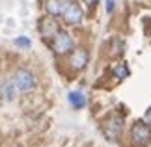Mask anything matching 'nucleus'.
I'll return each instance as SVG.
<instances>
[{"mask_svg": "<svg viewBox=\"0 0 151 147\" xmlns=\"http://www.w3.org/2000/svg\"><path fill=\"white\" fill-rule=\"evenodd\" d=\"M50 47H52V50H54L56 54H69V52L73 50L75 43H73V37L69 36L67 32H62L60 30L54 36V39H52Z\"/></svg>", "mask_w": 151, "mask_h": 147, "instance_id": "20e7f679", "label": "nucleus"}, {"mask_svg": "<svg viewBox=\"0 0 151 147\" xmlns=\"http://www.w3.org/2000/svg\"><path fill=\"white\" fill-rule=\"evenodd\" d=\"M112 73H114V76L116 78H127L129 76V69H127V65L125 63H116V65L112 67Z\"/></svg>", "mask_w": 151, "mask_h": 147, "instance_id": "9b49d317", "label": "nucleus"}, {"mask_svg": "<svg viewBox=\"0 0 151 147\" xmlns=\"http://www.w3.org/2000/svg\"><path fill=\"white\" fill-rule=\"evenodd\" d=\"M131 140L136 147H144L151 140V128L146 121H136L131 128Z\"/></svg>", "mask_w": 151, "mask_h": 147, "instance_id": "7ed1b4c3", "label": "nucleus"}, {"mask_svg": "<svg viewBox=\"0 0 151 147\" xmlns=\"http://www.w3.org/2000/svg\"><path fill=\"white\" fill-rule=\"evenodd\" d=\"M62 17H63V22H65V24H69V26H77L78 22L82 21L84 11H82V8H80L77 2H67L65 8H63Z\"/></svg>", "mask_w": 151, "mask_h": 147, "instance_id": "39448f33", "label": "nucleus"}, {"mask_svg": "<svg viewBox=\"0 0 151 147\" xmlns=\"http://www.w3.org/2000/svg\"><path fill=\"white\" fill-rule=\"evenodd\" d=\"M65 4H67V0H45V11L50 17H58L63 13Z\"/></svg>", "mask_w": 151, "mask_h": 147, "instance_id": "1a4fd4ad", "label": "nucleus"}, {"mask_svg": "<svg viewBox=\"0 0 151 147\" xmlns=\"http://www.w3.org/2000/svg\"><path fill=\"white\" fill-rule=\"evenodd\" d=\"M86 2H88V4H91V2H93V0H86Z\"/></svg>", "mask_w": 151, "mask_h": 147, "instance_id": "2eb2a0df", "label": "nucleus"}, {"mask_svg": "<svg viewBox=\"0 0 151 147\" xmlns=\"http://www.w3.org/2000/svg\"><path fill=\"white\" fill-rule=\"evenodd\" d=\"M67 99H69V103H71L75 108H82L84 104H86V99H84V95L80 91H71L67 95Z\"/></svg>", "mask_w": 151, "mask_h": 147, "instance_id": "9d476101", "label": "nucleus"}, {"mask_svg": "<svg viewBox=\"0 0 151 147\" xmlns=\"http://www.w3.org/2000/svg\"><path fill=\"white\" fill-rule=\"evenodd\" d=\"M15 45H19V47H30V39H26V37H17V39H15Z\"/></svg>", "mask_w": 151, "mask_h": 147, "instance_id": "f8f14e48", "label": "nucleus"}, {"mask_svg": "<svg viewBox=\"0 0 151 147\" xmlns=\"http://www.w3.org/2000/svg\"><path fill=\"white\" fill-rule=\"evenodd\" d=\"M69 65H71L75 71H80L88 65V50L84 49H75L69 56Z\"/></svg>", "mask_w": 151, "mask_h": 147, "instance_id": "423d86ee", "label": "nucleus"}, {"mask_svg": "<svg viewBox=\"0 0 151 147\" xmlns=\"http://www.w3.org/2000/svg\"><path fill=\"white\" fill-rule=\"evenodd\" d=\"M11 80L15 82V86H17L19 91H30V90L36 87V76H34V73L28 71V69H22V67L13 73Z\"/></svg>", "mask_w": 151, "mask_h": 147, "instance_id": "f03ea898", "label": "nucleus"}, {"mask_svg": "<svg viewBox=\"0 0 151 147\" xmlns=\"http://www.w3.org/2000/svg\"><path fill=\"white\" fill-rule=\"evenodd\" d=\"M17 93H19V90H17L15 82L11 78H6L2 84H0V95H2L4 101H13Z\"/></svg>", "mask_w": 151, "mask_h": 147, "instance_id": "0eeeda50", "label": "nucleus"}, {"mask_svg": "<svg viewBox=\"0 0 151 147\" xmlns=\"http://www.w3.org/2000/svg\"><path fill=\"white\" fill-rule=\"evenodd\" d=\"M123 132V117L119 115H110L106 121L103 123V134L110 142H118V138Z\"/></svg>", "mask_w": 151, "mask_h": 147, "instance_id": "f257e3e1", "label": "nucleus"}, {"mask_svg": "<svg viewBox=\"0 0 151 147\" xmlns=\"http://www.w3.org/2000/svg\"><path fill=\"white\" fill-rule=\"evenodd\" d=\"M39 32H41V36L45 39H54V36L60 30H58V24L52 19H43L39 22Z\"/></svg>", "mask_w": 151, "mask_h": 147, "instance_id": "6e6552de", "label": "nucleus"}, {"mask_svg": "<svg viewBox=\"0 0 151 147\" xmlns=\"http://www.w3.org/2000/svg\"><path fill=\"white\" fill-rule=\"evenodd\" d=\"M106 11H108V13L114 11V0H106Z\"/></svg>", "mask_w": 151, "mask_h": 147, "instance_id": "ddd939ff", "label": "nucleus"}, {"mask_svg": "<svg viewBox=\"0 0 151 147\" xmlns=\"http://www.w3.org/2000/svg\"><path fill=\"white\" fill-rule=\"evenodd\" d=\"M144 121H146L147 125H151V108L147 110V114H146V117H144Z\"/></svg>", "mask_w": 151, "mask_h": 147, "instance_id": "4468645a", "label": "nucleus"}]
</instances>
